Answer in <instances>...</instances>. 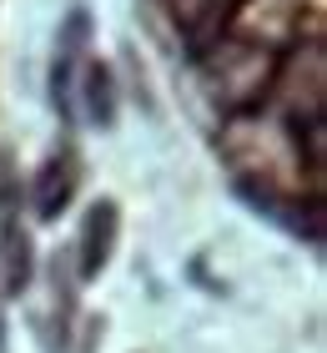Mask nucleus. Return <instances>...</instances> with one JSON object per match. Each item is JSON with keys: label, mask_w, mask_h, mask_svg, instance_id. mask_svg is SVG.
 I'll use <instances>...</instances> for the list:
<instances>
[{"label": "nucleus", "mask_w": 327, "mask_h": 353, "mask_svg": "<svg viewBox=\"0 0 327 353\" xmlns=\"http://www.w3.org/2000/svg\"><path fill=\"white\" fill-rule=\"evenodd\" d=\"M116 202H96L86 212V228H81V278H101V268L111 263V248H116Z\"/></svg>", "instance_id": "nucleus-1"}, {"label": "nucleus", "mask_w": 327, "mask_h": 353, "mask_svg": "<svg viewBox=\"0 0 327 353\" xmlns=\"http://www.w3.org/2000/svg\"><path fill=\"white\" fill-rule=\"evenodd\" d=\"M76 157L71 152H56L51 162L41 167V176H36V212L41 217H61V207L71 202V192H76Z\"/></svg>", "instance_id": "nucleus-2"}, {"label": "nucleus", "mask_w": 327, "mask_h": 353, "mask_svg": "<svg viewBox=\"0 0 327 353\" xmlns=\"http://www.w3.org/2000/svg\"><path fill=\"white\" fill-rule=\"evenodd\" d=\"M86 117L96 126L116 121V76H111V66H91L86 71Z\"/></svg>", "instance_id": "nucleus-3"}, {"label": "nucleus", "mask_w": 327, "mask_h": 353, "mask_svg": "<svg viewBox=\"0 0 327 353\" xmlns=\"http://www.w3.org/2000/svg\"><path fill=\"white\" fill-rule=\"evenodd\" d=\"M86 41H91V15L86 10H71V21H65V30H61V61H71Z\"/></svg>", "instance_id": "nucleus-4"}]
</instances>
